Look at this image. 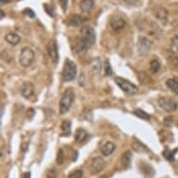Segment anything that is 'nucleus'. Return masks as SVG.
<instances>
[{
    "mask_svg": "<svg viewBox=\"0 0 178 178\" xmlns=\"http://www.w3.org/2000/svg\"><path fill=\"white\" fill-rule=\"evenodd\" d=\"M97 59L98 58H96V59L93 60V62H92V63H91V66H92V69H93V72H95V73H98L99 71H100V61L98 62V63L96 64V62H97Z\"/></svg>",
    "mask_w": 178,
    "mask_h": 178,
    "instance_id": "nucleus-29",
    "label": "nucleus"
},
{
    "mask_svg": "<svg viewBox=\"0 0 178 178\" xmlns=\"http://www.w3.org/2000/svg\"><path fill=\"white\" fill-rule=\"evenodd\" d=\"M74 99H75V91H74V90L72 88L66 89L65 91L62 93V96L59 103V111L61 115L65 114L69 110Z\"/></svg>",
    "mask_w": 178,
    "mask_h": 178,
    "instance_id": "nucleus-2",
    "label": "nucleus"
},
{
    "mask_svg": "<svg viewBox=\"0 0 178 178\" xmlns=\"http://www.w3.org/2000/svg\"><path fill=\"white\" fill-rule=\"evenodd\" d=\"M85 21L86 20L81 16L73 15L68 19V24L71 26H74V27H77V26H80L81 24H83Z\"/></svg>",
    "mask_w": 178,
    "mask_h": 178,
    "instance_id": "nucleus-13",
    "label": "nucleus"
},
{
    "mask_svg": "<svg viewBox=\"0 0 178 178\" xmlns=\"http://www.w3.org/2000/svg\"><path fill=\"white\" fill-rule=\"evenodd\" d=\"M56 177H57V172H56L54 169L49 170V171L47 172L46 178H56Z\"/></svg>",
    "mask_w": 178,
    "mask_h": 178,
    "instance_id": "nucleus-31",
    "label": "nucleus"
},
{
    "mask_svg": "<svg viewBox=\"0 0 178 178\" xmlns=\"http://www.w3.org/2000/svg\"><path fill=\"white\" fill-rule=\"evenodd\" d=\"M124 2L131 7H138L141 4L140 0H124Z\"/></svg>",
    "mask_w": 178,
    "mask_h": 178,
    "instance_id": "nucleus-28",
    "label": "nucleus"
},
{
    "mask_svg": "<svg viewBox=\"0 0 178 178\" xmlns=\"http://www.w3.org/2000/svg\"><path fill=\"white\" fill-rule=\"evenodd\" d=\"M95 32L91 26H84L80 32V37L77 43V52L85 53L95 43Z\"/></svg>",
    "mask_w": 178,
    "mask_h": 178,
    "instance_id": "nucleus-1",
    "label": "nucleus"
},
{
    "mask_svg": "<svg viewBox=\"0 0 178 178\" xmlns=\"http://www.w3.org/2000/svg\"><path fill=\"white\" fill-rule=\"evenodd\" d=\"M34 85L31 82L26 81L21 86V93L24 98H30L34 93Z\"/></svg>",
    "mask_w": 178,
    "mask_h": 178,
    "instance_id": "nucleus-10",
    "label": "nucleus"
},
{
    "mask_svg": "<svg viewBox=\"0 0 178 178\" xmlns=\"http://www.w3.org/2000/svg\"><path fill=\"white\" fill-rule=\"evenodd\" d=\"M151 47H152V42L148 38L145 37H139L138 42H137V52L139 55L141 56L146 55L150 52Z\"/></svg>",
    "mask_w": 178,
    "mask_h": 178,
    "instance_id": "nucleus-7",
    "label": "nucleus"
},
{
    "mask_svg": "<svg viewBox=\"0 0 178 178\" xmlns=\"http://www.w3.org/2000/svg\"><path fill=\"white\" fill-rule=\"evenodd\" d=\"M105 73L106 76H111L113 74V71H112V68H111V65L109 63L108 61H106V64H105Z\"/></svg>",
    "mask_w": 178,
    "mask_h": 178,
    "instance_id": "nucleus-27",
    "label": "nucleus"
},
{
    "mask_svg": "<svg viewBox=\"0 0 178 178\" xmlns=\"http://www.w3.org/2000/svg\"><path fill=\"white\" fill-rule=\"evenodd\" d=\"M131 160V151H126L122 155V158H121V161H122L123 165L125 166V168H128L130 166Z\"/></svg>",
    "mask_w": 178,
    "mask_h": 178,
    "instance_id": "nucleus-21",
    "label": "nucleus"
},
{
    "mask_svg": "<svg viewBox=\"0 0 178 178\" xmlns=\"http://www.w3.org/2000/svg\"><path fill=\"white\" fill-rule=\"evenodd\" d=\"M61 128L62 131V136H68L71 133V122L68 120H64L61 124Z\"/></svg>",
    "mask_w": 178,
    "mask_h": 178,
    "instance_id": "nucleus-19",
    "label": "nucleus"
},
{
    "mask_svg": "<svg viewBox=\"0 0 178 178\" xmlns=\"http://www.w3.org/2000/svg\"><path fill=\"white\" fill-rule=\"evenodd\" d=\"M116 148V146L112 142H106L102 147H101V152L104 156H109L111 155Z\"/></svg>",
    "mask_w": 178,
    "mask_h": 178,
    "instance_id": "nucleus-14",
    "label": "nucleus"
},
{
    "mask_svg": "<svg viewBox=\"0 0 178 178\" xmlns=\"http://www.w3.org/2000/svg\"><path fill=\"white\" fill-rule=\"evenodd\" d=\"M5 40L11 45H17L21 41V37L15 33H9L5 37Z\"/></svg>",
    "mask_w": 178,
    "mask_h": 178,
    "instance_id": "nucleus-16",
    "label": "nucleus"
},
{
    "mask_svg": "<svg viewBox=\"0 0 178 178\" xmlns=\"http://www.w3.org/2000/svg\"><path fill=\"white\" fill-rule=\"evenodd\" d=\"M115 81H116V84L121 89V91L127 94L132 95V94H135L138 92V87L136 85L132 84L131 82H130L128 79L118 77L115 78Z\"/></svg>",
    "mask_w": 178,
    "mask_h": 178,
    "instance_id": "nucleus-5",
    "label": "nucleus"
},
{
    "mask_svg": "<svg viewBox=\"0 0 178 178\" xmlns=\"http://www.w3.org/2000/svg\"><path fill=\"white\" fill-rule=\"evenodd\" d=\"M158 104L159 106L165 110L166 112H175L176 111L178 108L177 102H176L175 100L168 98V97H161L158 100Z\"/></svg>",
    "mask_w": 178,
    "mask_h": 178,
    "instance_id": "nucleus-6",
    "label": "nucleus"
},
{
    "mask_svg": "<svg viewBox=\"0 0 178 178\" xmlns=\"http://www.w3.org/2000/svg\"><path fill=\"white\" fill-rule=\"evenodd\" d=\"M4 16H5V12L3 10H1V20L4 18Z\"/></svg>",
    "mask_w": 178,
    "mask_h": 178,
    "instance_id": "nucleus-39",
    "label": "nucleus"
},
{
    "mask_svg": "<svg viewBox=\"0 0 178 178\" xmlns=\"http://www.w3.org/2000/svg\"><path fill=\"white\" fill-rule=\"evenodd\" d=\"M77 76V65L70 59H66L64 62L62 69V78L65 81H71L75 79Z\"/></svg>",
    "mask_w": 178,
    "mask_h": 178,
    "instance_id": "nucleus-3",
    "label": "nucleus"
},
{
    "mask_svg": "<svg viewBox=\"0 0 178 178\" xmlns=\"http://www.w3.org/2000/svg\"><path fill=\"white\" fill-rule=\"evenodd\" d=\"M94 1L93 0H82L80 2V8L83 12H89L93 8Z\"/></svg>",
    "mask_w": 178,
    "mask_h": 178,
    "instance_id": "nucleus-17",
    "label": "nucleus"
},
{
    "mask_svg": "<svg viewBox=\"0 0 178 178\" xmlns=\"http://www.w3.org/2000/svg\"><path fill=\"white\" fill-rule=\"evenodd\" d=\"M83 176V171L82 170H76L73 173H71L67 178H82Z\"/></svg>",
    "mask_w": 178,
    "mask_h": 178,
    "instance_id": "nucleus-26",
    "label": "nucleus"
},
{
    "mask_svg": "<svg viewBox=\"0 0 178 178\" xmlns=\"http://www.w3.org/2000/svg\"><path fill=\"white\" fill-rule=\"evenodd\" d=\"M177 150H178L177 148H176L175 151H171V150L165 149V150H164V152H163V155H164L165 159H167L168 161H173L175 160V153H176Z\"/></svg>",
    "mask_w": 178,
    "mask_h": 178,
    "instance_id": "nucleus-24",
    "label": "nucleus"
},
{
    "mask_svg": "<svg viewBox=\"0 0 178 178\" xmlns=\"http://www.w3.org/2000/svg\"><path fill=\"white\" fill-rule=\"evenodd\" d=\"M35 60V52L29 47H24L20 52L19 55V62L23 67L30 66Z\"/></svg>",
    "mask_w": 178,
    "mask_h": 178,
    "instance_id": "nucleus-4",
    "label": "nucleus"
},
{
    "mask_svg": "<svg viewBox=\"0 0 178 178\" xmlns=\"http://www.w3.org/2000/svg\"><path fill=\"white\" fill-rule=\"evenodd\" d=\"M98 178H108V176H100Z\"/></svg>",
    "mask_w": 178,
    "mask_h": 178,
    "instance_id": "nucleus-40",
    "label": "nucleus"
},
{
    "mask_svg": "<svg viewBox=\"0 0 178 178\" xmlns=\"http://www.w3.org/2000/svg\"><path fill=\"white\" fill-rule=\"evenodd\" d=\"M74 153H75V156H74V159H73V161H75L77 159V155H78V153H77V151H74Z\"/></svg>",
    "mask_w": 178,
    "mask_h": 178,
    "instance_id": "nucleus-36",
    "label": "nucleus"
},
{
    "mask_svg": "<svg viewBox=\"0 0 178 178\" xmlns=\"http://www.w3.org/2000/svg\"><path fill=\"white\" fill-rule=\"evenodd\" d=\"M1 1V4L2 5H4V4H6V3H8L9 2V0H0Z\"/></svg>",
    "mask_w": 178,
    "mask_h": 178,
    "instance_id": "nucleus-38",
    "label": "nucleus"
},
{
    "mask_svg": "<svg viewBox=\"0 0 178 178\" xmlns=\"http://www.w3.org/2000/svg\"><path fill=\"white\" fill-rule=\"evenodd\" d=\"M105 168H106V161L103 160V158L100 157L94 158L90 165V171L91 175H97L101 173Z\"/></svg>",
    "mask_w": 178,
    "mask_h": 178,
    "instance_id": "nucleus-8",
    "label": "nucleus"
},
{
    "mask_svg": "<svg viewBox=\"0 0 178 178\" xmlns=\"http://www.w3.org/2000/svg\"><path fill=\"white\" fill-rule=\"evenodd\" d=\"M133 114H134L136 117H138V118H140V119H145V120H147V119H150V115L147 114L146 112H145V111L142 110V109H136V110H134V111H133Z\"/></svg>",
    "mask_w": 178,
    "mask_h": 178,
    "instance_id": "nucleus-22",
    "label": "nucleus"
},
{
    "mask_svg": "<svg viewBox=\"0 0 178 178\" xmlns=\"http://www.w3.org/2000/svg\"><path fill=\"white\" fill-rule=\"evenodd\" d=\"M87 136H88V133L84 129H77L75 133V139L77 143L84 141L87 138Z\"/></svg>",
    "mask_w": 178,
    "mask_h": 178,
    "instance_id": "nucleus-18",
    "label": "nucleus"
},
{
    "mask_svg": "<svg viewBox=\"0 0 178 178\" xmlns=\"http://www.w3.org/2000/svg\"><path fill=\"white\" fill-rule=\"evenodd\" d=\"M60 3H61V7H62V10L66 11L67 6H68V0H60Z\"/></svg>",
    "mask_w": 178,
    "mask_h": 178,
    "instance_id": "nucleus-33",
    "label": "nucleus"
},
{
    "mask_svg": "<svg viewBox=\"0 0 178 178\" xmlns=\"http://www.w3.org/2000/svg\"><path fill=\"white\" fill-rule=\"evenodd\" d=\"M126 24V22L124 19H122L121 17L119 16H115L111 19L110 21V25L112 27V29L114 30H120L122 29Z\"/></svg>",
    "mask_w": 178,
    "mask_h": 178,
    "instance_id": "nucleus-12",
    "label": "nucleus"
},
{
    "mask_svg": "<svg viewBox=\"0 0 178 178\" xmlns=\"http://www.w3.org/2000/svg\"><path fill=\"white\" fill-rule=\"evenodd\" d=\"M161 69V63L159 62L158 60H153L151 62H150V70L152 73L156 74L160 71Z\"/></svg>",
    "mask_w": 178,
    "mask_h": 178,
    "instance_id": "nucleus-23",
    "label": "nucleus"
},
{
    "mask_svg": "<svg viewBox=\"0 0 178 178\" xmlns=\"http://www.w3.org/2000/svg\"><path fill=\"white\" fill-rule=\"evenodd\" d=\"M64 161V153L62 151V149H59L58 153H57V157H56V162L57 164H62Z\"/></svg>",
    "mask_w": 178,
    "mask_h": 178,
    "instance_id": "nucleus-25",
    "label": "nucleus"
},
{
    "mask_svg": "<svg viewBox=\"0 0 178 178\" xmlns=\"http://www.w3.org/2000/svg\"><path fill=\"white\" fill-rule=\"evenodd\" d=\"M154 15L158 20H160L161 22L166 23L168 21V11L164 7H157L154 9Z\"/></svg>",
    "mask_w": 178,
    "mask_h": 178,
    "instance_id": "nucleus-11",
    "label": "nucleus"
},
{
    "mask_svg": "<svg viewBox=\"0 0 178 178\" xmlns=\"http://www.w3.org/2000/svg\"><path fill=\"white\" fill-rule=\"evenodd\" d=\"M28 113H30V115H29V116H28V117H29V118H32V117H33V115H34V113H35V112H34V110H33V109H30V110H29V111H28Z\"/></svg>",
    "mask_w": 178,
    "mask_h": 178,
    "instance_id": "nucleus-35",
    "label": "nucleus"
},
{
    "mask_svg": "<svg viewBox=\"0 0 178 178\" xmlns=\"http://www.w3.org/2000/svg\"><path fill=\"white\" fill-rule=\"evenodd\" d=\"M166 86L171 90L173 91L175 93L178 94V81H176V79H173V78H170L166 81Z\"/></svg>",
    "mask_w": 178,
    "mask_h": 178,
    "instance_id": "nucleus-20",
    "label": "nucleus"
},
{
    "mask_svg": "<svg viewBox=\"0 0 178 178\" xmlns=\"http://www.w3.org/2000/svg\"><path fill=\"white\" fill-rule=\"evenodd\" d=\"M23 14H25L26 16H28V17H30V18H35V17H36L35 12H34L31 8H25V9L23 10Z\"/></svg>",
    "mask_w": 178,
    "mask_h": 178,
    "instance_id": "nucleus-32",
    "label": "nucleus"
},
{
    "mask_svg": "<svg viewBox=\"0 0 178 178\" xmlns=\"http://www.w3.org/2000/svg\"><path fill=\"white\" fill-rule=\"evenodd\" d=\"M172 43H173V46H174V48L176 49V51L178 53V37H175L173 39H172Z\"/></svg>",
    "mask_w": 178,
    "mask_h": 178,
    "instance_id": "nucleus-34",
    "label": "nucleus"
},
{
    "mask_svg": "<svg viewBox=\"0 0 178 178\" xmlns=\"http://www.w3.org/2000/svg\"><path fill=\"white\" fill-rule=\"evenodd\" d=\"M131 146L133 148L134 151H136L137 153H146L149 151L148 147L146 146H145L143 143L139 142V141H134L131 144Z\"/></svg>",
    "mask_w": 178,
    "mask_h": 178,
    "instance_id": "nucleus-15",
    "label": "nucleus"
},
{
    "mask_svg": "<svg viewBox=\"0 0 178 178\" xmlns=\"http://www.w3.org/2000/svg\"><path fill=\"white\" fill-rule=\"evenodd\" d=\"M31 177V174L30 173H26L25 175H24V178H30Z\"/></svg>",
    "mask_w": 178,
    "mask_h": 178,
    "instance_id": "nucleus-37",
    "label": "nucleus"
},
{
    "mask_svg": "<svg viewBox=\"0 0 178 178\" xmlns=\"http://www.w3.org/2000/svg\"><path fill=\"white\" fill-rule=\"evenodd\" d=\"M48 52L52 61L56 63L59 61V54H58V48L57 43L54 39H52L48 44Z\"/></svg>",
    "mask_w": 178,
    "mask_h": 178,
    "instance_id": "nucleus-9",
    "label": "nucleus"
},
{
    "mask_svg": "<svg viewBox=\"0 0 178 178\" xmlns=\"http://www.w3.org/2000/svg\"><path fill=\"white\" fill-rule=\"evenodd\" d=\"M44 8H45L46 12H47L50 16H52V17L54 16V10H53V7H52V6H49V5H47V4H45V5H44Z\"/></svg>",
    "mask_w": 178,
    "mask_h": 178,
    "instance_id": "nucleus-30",
    "label": "nucleus"
}]
</instances>
